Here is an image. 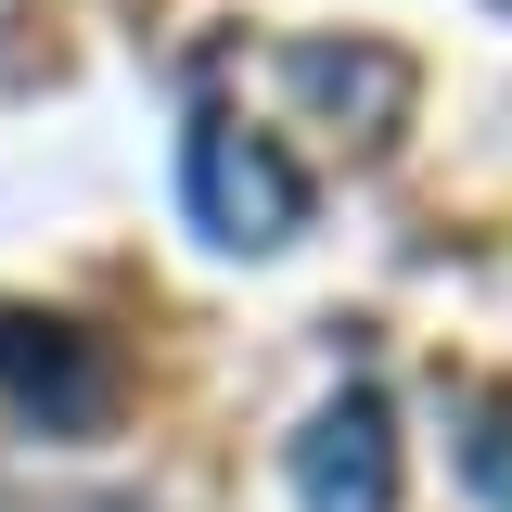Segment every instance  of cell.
<instances>
[{
  "label": "cell",
  "mask_w": 512,
  "mask_h": 512,
  "mask_svg": "<svg viewBox=\"0 0 512 512\" xmlns=\"http://www.w3.org/2000/svg\"><path fill=\"white\" fill-rule=\"evenodd\" d=\"M180 205H192L205 244L269 256V244L308 231V167H295L269 128H244V116H192V141H180Z\"/></svg>",
  "instance_id": "cell-1"
},
{
  "label": "cell",
  "mask_w": 512,
  "mask_h": 512,
  "mask_svg": "<svg viewBox=\"0 0 512 512\" xmlns=\"http://www.w3.org/2000/svg\"><path fill=\"white\" fill-rule=\"evenodd\" d=\"M0 423L13 436H103L116 423V359L77 320L0 308Z\"/></svg>",
  "instance_id": "cell-2"
},
{
  "label": "cell",
  "mask_w": 512,
  "mask_h": 512,
  "mask_svg": "<svg viewBox=\"0 0 512 512\" xmlns=\"http://www.w3.org/2000/svg\"><path fill=\"white\" fill-rule=\"evenodd\" d=\"M295 500L308 512H397V410L372 384H333L295 436Z\"/></svg>",
  "instance_id": "cell-3"
},
{
  "label": "cell",
  "mask_w": 512,
  "mask_h": 512,
  "mask_svg": "<svg viewBox=\"0 0 512 512\" xmlns=\"http://www.w3.org/2000/svg\"><path fill=\"white\" fill-rule=\"evenodd\" d=\"M282 90L320 103L359 154H384L397 116H410V52H384V39H295V52H282Z\"/></svg>",
  "instance_id": "cell-4"
},
{
  "label": "cell",
  "mask_w": 512,
  "mask_h": 512,
  "mask_svg": "<svg viewBox=\"0 0 512 512\" xmlns=\"http://www.w3.org/2000/svg\"><path fill=\"white\" fill-rule=\"evenodd\" d=\"M461 474H474L487 512H512V384H474L461 397Z\"/></svg>",
  "instance_id": "cell-5"
},
{
  "label": "cell",
  "mask_w": 512,
  "mask_h": 512,
  "mask_svg": "<svg viewBox=\"0 0 512 512\" xmlns=\"http://www.w3.org/2000/svg\"><path fill=\"white\" fill-rule=\"evenodd\" d=\"M90 512H116V500H90Z\"/></svg>",
  "instance_id": "cell-6"
}]
</instances>
